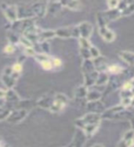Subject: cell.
I'll use <instances>...</instances> for the list:
<instances>
[{"label":"cell","instance_id":"39","mask_svg":"<svg viewBox=\"0 0 134 147\" xmlns=\"http://www.w3.org/2000/svg\"><path fill=\"white\" fill-rule=\"evenodd\" d=\"M128 4H129V2H127V1H119V5H118L117 9L122 13L126 9V7H128Z\"/></svg>","mask_w":134,"mask_h":147},{"label":"cell","instance_id":"15","mask_svg":"<svg viewBox=\"0 0 134 147\" xmlns=\"http://www.w3.org/2000/svg\"><path fill=\"white\" fill-rule=\"evenodd\" d=\"M119 55L124 63L131 66H134V53L130 51H122L119 53Z\"/></svg>","mask_w":134,"mask_h":147},{"label":"cell","instance_id":"10","mask_svg":"<svg viewBox=\"0 0 134 147\" xmlns=\"http://www.w3.org/2000/svg\"><path fill=\"white\" fill-rule=\"evenodd\" d=\"M86 109H87V110H89V112L98 113V114H102L106 110L104 104L101 102L100 100L92 101V102H87Z\"/></svg>","mask_w":134,"mask_h":147},{"label":"cell","instance_id":"4","mask_svg":"<svg viewBox=\"0 0 134 147\" xmlns=\"http://www.w3.org/2000/svg\"><path fill=\"white\" fill-rule=\"evenodd\" d=\"M55 35L59 38L67 39V38H80L79 30L77 26H70V27H63L55 30Z\"/></svg>","mask_w":134,"mask_h":147},{"label":"cell","instance_id":"48","mask_svg":"<svg viewBox=\"0 0 134 147\" xmlns=\"http://www.w3.org/2000/svg\"><path fill=\"white\" fill-rule=\"evenodd\" d=\"M66 147H75V144L73 142H72V144H70L68 146H66Z\"/></svg>","mask_w":134,"mask_h":147},{"label":"cell","instance_id":"11","mask_svg":"<svg viewBox=\"0 0 134 147\" xmlns=\"http://www.w3.org/2000/svg\"><path fill=\"white\" fill-rule=\"evenodd\" d=\"M98 32L99 35L102 37L103 40L107 42H112V41L116 38L115 32L108 29V27H100L98 28Z\"/></svg>","mask_w":134,"mask_h":147},{"label":"cell","instance_id":"9","mask_svg":"<svg viewBox=\"0 0 134 147\" xmlns=\"http://www.w3.org/2000/svg\"><path fill=\"white\" fill-rule=\"evenodd\" d=\"M78 30H79L80 38L84 39H89V37L92 35L93 32V25L89 23L88 21L81 22L80 24L77 25Z\"/></svg>","mask_w":134,"mask_h":147},{"label":"cell","instance_id":"42","mask_svg":"<svg viewBox=\"0 0 134 147\" xmlns=\"http://www.w3.org/2000/svg\"><path fill=\"white\" fill-rule=\"evenodd\" d=\"M12 69H13V72L15 73H18V74H20L22 72V64L21 63H16L15 64H13V66H11Z\"/></svg>","mask_w":134,"mask_h":147},{"label":"cell","instance_id":"29","mask_svg":"<svg viewBox=\"0 0 134 147\" xmlns=\"http://www.w3.org/2000/svg\"><path fill=\"white\" fill-rule=\"evenodd\" d=\"M20 37H18L16 32H14V31H11L10 33L8 34V40H9V42H10V44L15 45L18 43L20 42Z\"/></svg>","mask_w":134,"mask_h":147},{"label":"cell","instance_id":"5","mask_svg":"<svg viewBox=\"0 0 134 147\" xmlns=\"http://www.w3.org/2000/svg\"><path fill=\"white\" fill-rule=\"evenodd\" d=\"M127 109L124 108L122 105H117L114 107L110 108L108 109H106L105 111L101 114V118L102 119H117L119 116L124 117V115L128 113Z\"/></svg>","mask_w":134,"mask_h":147},{"label":"cell","instance_id":"44","mask_svg":"<svg viewBox=\"0 0 134 147\" xmlns=\"http://www.w3.org/2000/svg\"><path fill=\"white\" fill-rule=\"evenodd\" d=\"M131 99V98H122V99H121V105H122L123 107H124V108H126V109L130 108Z\"/></svg>","mask_w":134,"mask_h":147},{"label":"cell","instance_id":"12","mask_svg":"<svg viewBox=\"0 0 134 147\" xmlns=\"http://www.w3.org/2000/svg\"><path fill=\"white\" fill-rule=\"evenodd\" d=\"M134 145V130L128 131L124 134L119 147H132Z\"/></svg>","mask_w":134,"mask_h":147},{"label":"cell","instance_id":"46","mask_svg":"<svg viewBox=\"0 0 134 147\" xmlns=\"http://www.w3.org/2000/svg\"><path fill=\"white\" fill-rule=\"evenodd\" d=\"M130 108H134V96L131 98V105H130Z\"/></svg>","mask_w":134,"mask_h":147},{"label":"cell","instance_id":"41","mask_svg":"<svg viewBox=\"0 0 134 147\" xmlns=\"http://www.w3.org/2000/svg\"><path fill=\"white\" fill-rule=\"evenodd\" d=\"M107 5L109 9H116L118 7L119 1H117V0H109V1L107 2Z\"/></svg>","mask_w":134,"mask_h":147},{"label":"cell","instance_id":"27","mask_svg":"<svg viewBox=\"0 0 134 147\" xmlns=\"http://www.w3.org/2000/svg\"><path fill=\"white\" fill-rule=\"evenodd\" d=\"M34 58H35L36 61L39 62L40 63H42L43 62H46V61H48V60L51 59L50 55H47V54L42 53H37L36 55L34 56Z\"/></svg>","mask_w":134,"mask_h":147},{"label":"cell","instance_id":"14","mask_svg":"<svg viewBox=\"0 0 134 147\" xmlns=\"http://www.w3.org/2000/svg\"><path fill=\"white\" fill-rule=\"evenodd\" d=\"M93 63H94L96 70L98 71V73L107 72L108 64L107 63V61H106V59L104 57L99 56L98 58H96V59L93 60Z\"/></svg>","mask_w":134,"mask_h":147},{"label":"cell","instance_id":"31","mask_svg":"<svg viewBox=\"0 0 134 147\" xmlns=\"http://www.w3.org/2000/svg\"><path fill=\"white\" fill-rule=\"evenodd\" d=\"M89 52H90V55H91V59L92 60H94L96 58L101 56L99 50L96 48V46H94V45H92L91 47L89 48Z\"/></svg>","mask_w":134,"mask_h":147},{"label":"cell","instance_id":"26","mask_svg":"<svg viewBox=\"0 0 134 147\" xmlns=\"http://www.w3.org/2000/svg\"><path fill=\"white\" fill-rule=\"evenodd\" d=\"M124 68H122L119 64H110V65L108 66L107 73L112 74V75H119V74H122Z\"/></svg>","mask_w":134,"mask_h":147},{"label":"cell","instance_id":"23","mask_svg":"<svg viewBox=\"0 0 134 147\" xmlns=\"http://www.w3.org/2000/svg\"><path fill=\"white\" fill-rule=\"evenodd\" d=\"M63 7H65L71 10L78 11L82 8V4L80 1H75V0H71V1H62Z\"/></svg>","mask_w":134,"mask_h":147},{"label":"cell","instance_id":"20","mask_svg":"<svg viewBox=\"0 0 134 147\" xmlns=\"http://www.w3.org/2000/svg\"><path fill=\"white\" fill-rule=\"evenodd\" d=\"M5 100L8 103H13L16 104L20 101V96L17 94V92L13 89H7V94L5 96Z\"/></svg>","mask_w":134,"mask_h":147},{"label":"cell","instance_id":"17","mask_svg":"<svg viewBox=\"0 0 134 147\" xmlns=\"http://www.w3.org/2000/svg\"><path fill=\"white\" fill-rule=\"evenodd\" d=\"M63 7L62 1H56V2H47V13L51 15H54V14L58 13L61 9Z\"/></svg>","mask_w":134,"mask_h":147},{"label":"cell","instance_id":"43","mask_svg":"<svg viewBox=\"0 0 134 147\" xmlns=\"http://www.w3.org/2000/svg\"><path fill=\"white\" fill-rule=\"evenodd\" d=\"M4 52L6 53H13L14 52H15V45L10 44V43L7 44L6 47H5Z\"/></svg>","mask_w":134,"mask_h":147},{"label":"cell","instance_id":"36","mask_svg":"<svg viewBox=\"0 0 134 147\" xmlns=\"http://www.w3.org/2000/svg\"><path fill=\"white\" fill-rule=\"evenodd\" d=\"M36 53H37V52L33 47L24 49V55L25 56H33L34 57L36 55Z\"/></svg>","mask_w":134,"mask_h":147},{"label":"cell","instance_id":"19","mask_svg":"<svg viewBox=\"0 0 134 147\" xmlns=\"http://www.w3.org/2000/svg\"><path fill=\"white\" fill-rule=\"evenodd\" d=\"M53 96H43L42 98H40L38 101H37V105L41 109H49L53 104Z\"/></svg>","mask_w":134,"mask_h":147},{"label":"cell","instance_id":"50","mask_svg":"<svg viewBox=\"0 0 134 147\" xmlns=\"http://www.w3.org/2000/svg\"><path fill=\"white\" fill-rule=\"evenodd\" d=\"M3 109H2V108H0V112H1V111H2V110H3Z\"/></svg>","mask_w":134,"mask_h":147},{"label":"cell","instance_id":"3","mask_svg":"<svg viewBox=\"0 0 134 147\" xmlns=\"http://www.w3.org/2000/svg\"><path fill=\"white\" fill-rule=\"evenodd\" d=\"M68 98L66 95L62 94V93H57L53 96V104L51 106V108L49 110L51 112L53 113H58L61 112L62 110L66 107V105L68 104Z\"/></svg>","mask_w":134,"mask_h":147},{"label":"cell","instance_id":"30","mask_svg":"<svg viewBox=\"0 0 134 147\" xmlns=\"http://www.w3.org/2000/svg\"><path fill=\"white\" fill-rule=\"evenodd\" d=\"M133 13H134V1L129 2L128 7H126V9L121 14H122V16H130Z\"/></svg>","mask_w":134,"mask_h":147},{"label":"cell","instance_id":"35","mask_svg":"<svg viewBox=\"0 0 134 147\" xmlns=\"http://www.w3.org/2000/svg\"><path fill=\"white\" fill-rule=\"evenodd\" d=\"M80 54H81V56L84 58V60H89V59H91L89 49H82V48H80Z\"/></svg>","mask_w":134,"mask_h":147},{"label":"cell","instance_id":"8","mask_svg":"<svg viewBox=\"0 0 134 147\" xmlns=\"http://www.w3.org/2000/svg\"><path fill=\"white\" fill-rule=\"evenodd\" d=\"M30 8L34 17L43 18L47 14V2H36L31 5Z\"/></svg>","mask_w":134,"mask_h":147},{"label":"cell","instance_id":"49","mask_svg":"<svg viewBox=\"0 0 134 147\" xmlns=\"http://www.w3.org/2000/svg\"><path fill=\"white\" fill-rule=\"evenodd\" d=\"M131 93H132V95L134 96V86H132V88L131 89Z\"/></svg>","mask_w":134,"mask_h":147},{"label":"cell","instance_id":"33","mask_svg":"<svg viewBox=\"0 0 134 147\" xmlns=\"http://www.w3.org/2000/svg\"><path fill=\"white\" fill-rule=\"evenodd\" d=\"M18 43L22 44L25 48H31V47H33V43L30 42V41L28 40L27 38H25L24 36L20 37V42H18Z\"/></svg>","mask_w":134,"mask_h":147},{"label":"cell","instance_id":"47","mask_svg":"<svg viewBox=\"0 0 134 147\" xmlns=\"http://www.w3.org/2000/svg\"><path fill=\"white\" fill-rule=\"evenodd\" d=\"M91 147H104V145L101 144H95L94 145H92Z\"/></svg>","mask_w":134,"mask_h":147},{"label":"cell","instance_id":"37","mask_svg":"<svg viewBox=\"0 0 134 147\" xmlns=\"http://www.w3.org/2000/svg\"><path fill=\"white\" fill-rule=\"evenodd\" d=\"M132 96H133V95H132L131 90L121 89V99L122 98H132Z\"/></svg>","mask_w":134,"mask_h":147},{"label":"cell","instance_id":"22","mask_svg":"<svg viewBox=\"0 0 134 147\" xmlns=\"http://www.w3.org/2000/svg\"><path fill=\"white\" fill-rule=\"evenodd\" d=\"M38 36H39V43L41 42V41H45L50 39H53V37H56V35H55V30H40Z\"/></svg>","mask_w":134,"mask_h":147},{"label":"cell","instance_id":"18","mask_svg":"<svg viewBox=\"0 0 134 147\" xmlns=\"http://www.w3.org/2000/svg\"><path fill=\"white\" fill-rule=\"evenodd\" d=\"M82 70H83V73H84V76L90 75V74L96 71L94 65L93 60L92 59L84 60V62H83V64H82Z\"/></svg>","mask_w":134,"mask_h":147},{"label":"cell","instance_id":"24","mask_svg":"<svg viewBox=\"0 0 134 147\" xmlns=\"http://www.w3.org/2000/svg\"><path fill=\"white\" fill-rule=\"evenodd\" d=\"M101 92L98 91V89H91V90H88L87 92V95H86V100L87 102H92V101H98L101 98Z\"/></svg>","mask_w":134,"mask_h":147},{"label":"cell","instance_id":"40","mask_svg":"<svg viewBox=\"0 0 134 147\" xmlns=\"http://www.w3.org/2000/svg\"><path fill=\"white\" fill-rule=\"evenodd\" d=\"M10 111H11V109H3L2 111L0 112V121H4V119H7Z\"/></svg>","mask_w":134,"mask_h":147},{"label":"cell","instance_id":"28","mask_svg":"<svg viewBox=\"0 0 134 147\" xmlns=\"http://www.w3.org/2000/svg\"><path fill=\"white\" fill-rule=\"evenodd\" d=\"M40 51H41L40 53H45V54H47V55L50 54V52H51V45L48 42V40L41 41V42H40Z\"/></svg>","mask_w":134,"mask_h":147},{"label":"cell","instance_id":"7","mask_svg":"<svg viewBox=\"0 0 134 147\" xmlns=\"http://www.w3.org/2000/svg\"><path fill=\"white\" fill-rule=\"evenodd\" d=\"M2 10L5 14V16L8 20V21L15 22L18 20V8L17 6L14 5H7V4H1Z\"/></svg>","mask_w":134,"mask_h":147},{"label":"cell","instance_id":"16","mask_svg":"<svg viewBox=\"0 0 134 147\" xmlns=\"http://www.w3.org/2000/svg\"><path fill=\"white\" fill-rule=\"evenodd\" d=\"M17 78H15L12 75L7 76L5 75V74H2L1 76V81L7 89H13V87L15 86L17 83Z\"/></svg>","mask_w":134,"mask_h":147},{"label":"cell","instance_id":"32","mask_svg":"<svg viewBox=\"0 0 134 147\" xmlns=\"http://www.w3.org/2000/svg\"><path fill=\"white\" fill-rule=\"evenodd\" d=\"M79 44H80V48L82 49H89L93 44H92L88 39H84V38H79Z\"/></svg>","mask_w":134,"mask_h":147},{"label":"cell","instance_id":"45","mask_svg":"<svg viewBox=\"0 0 134 147\" xmlns=\"http://www.w3.org/2000/svg\"><path fill=\"white\" fill-rule=\"evenodd\" d=\"M7 94V90L6 89H2L0 88V99H5V96Z\"/></svg>","mask_w":134,"mask_h":147},{"label":"cell","instance_id":"13","mask_svg":"<svg viewBox=\"0 0 134 147\" xmlns=\"http://www.w3.org/2000/svg\"><path fill=\"white\" fill-rule=\"evenodd\" d=\"M17 8H18V20H30L31 18L34 17L30 7L21 6V7H17Z\"/></svg>","mask_w":134,"mask_h":147},{"label":"cell","instance_id":"21","mask_svg":"<svg viewBox=\"0 0 134 147\" xmlns=\"http://www.w3.org/2000/svg\"><path fill=\"white\" fill-rule=\"evenodd\" d=\"M109 78H110V76L108 75V73H107V72L98 73V77H96L95 86H105L106 85L108 84Z\"/></svg>","mask_w":134,"mask_h":147},{"label":"cell","instance_id":"6","mask_svg":"<svg viewBox=\"0 0 134 147\" xmlns=\"http://www.w3.org/2000/svg\"><path fill=\"white\" fill-rule=\"evenodd\" d=\"M28 113H29V111H28V109H17L11 110L6 121L12 124L20 123L27 117Z\"/></svg>","mask_w":134,"mask_h":147},{"label":"cell","instance_id":"34","mask_svg":"<svg viewBox=\"0 0 134 147\" xmlns=\"http://www.w3.org/2000/svg\"><path fill=\"white\" fill-rule=\"evenodd\" d=\"M41 67H42L44 70L46 71H51L53 69V63H52V58H51L50 60H48V61L46 62H43L42 63H40Z\"/></svg>","mask_w":134,"mask_h":147},{"label":"cell","instance_id":"2","mask_svg":"<svg viewBox=\"0 0 134 147\" xmlns=\"http://www.w3.org/2000/svg\"><path fill=\"white\" fill-rule=\"evenodd\" d=\"M102 118H101V114L88 112L86 115H84L82 118L77 119L75 121V126L79 128L80 130H83V128L88 125H93V124H100Z\"/></svg>","mask_w":134,"mask_h":147},{"label":"cell","instance_id":"38","mask_svg":"<svg viewBox=\"0 0 134 147\" xmlns=\"http://www.w3.org/2000/svg\"><path fill=\"white\" fill-rule=\"evenodd\" d=\"M52 63H53V69H60L62 67L63 63L59 58H52Z\"/></svg>","mask_w":134,"mask_h":147},{"label":"cell","instance_id":"1","mask_svg":"<svg viewBox=\"0 0 134 147\" xmlns=\"http://www.w3.org/2000/svg\"><path fill=\"white\" fill-rule=\"evenodd\" d=\"M122 16L121 12L118 9H108L107 11H102L98 13L96 20H98V27H108L110 22L119 20Z\"/></svg>","mask_w":134,"mask_h":147},{"label":"cell","instance_id":"25","mask_svg":"<svg viewBox=\"0 0 134 147\" xmlns=\"http://www.w3.org/2000/svg\"><path fill=\"white\" fill-rule=\"evenodd\" d=\"M87 92H88V87L85 85H80L78 87H76L75 90V96L76 98H79V99L86 98Z\"/></svg>","mask_w":134,"mask_h":147}]
</instances>
